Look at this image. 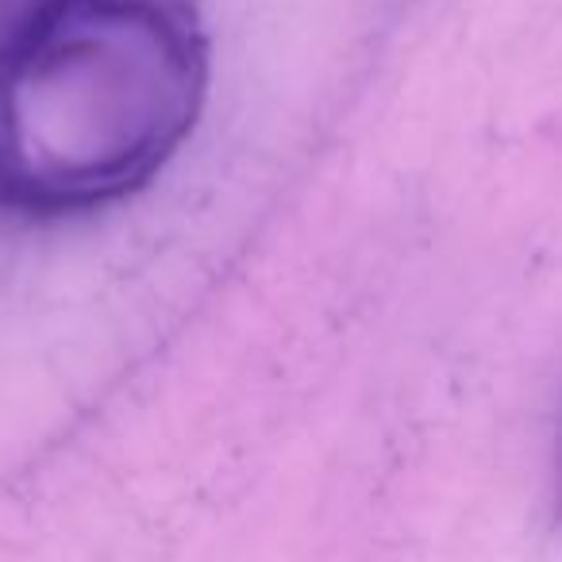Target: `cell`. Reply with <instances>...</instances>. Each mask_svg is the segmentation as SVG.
<instances>
[{
  "mask_svg": "<svg viewBox=\"0 0 562 562\" xmlns=\"http://www.w3.org/2000/svg\"><path fill=\"white\" fill-rule=\"evenodd\" d=\"M204 93L196 0H0V220L55 224L139 193Z\"/></svg>",
  "mask_w": 562,
  "mask_h": 562,
  "instance_id": "1",
  "label": "cell"
}]
</instances>
